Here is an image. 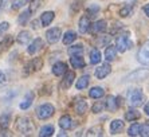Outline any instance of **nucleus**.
<instances>
[{
	"label": "nucleus",
	"instance_id": "30",
	"mask_svg": "<svg viewBox=\"0 0 149 137\" xmlns=\"http://www.w3.org/2000/svg\"><path fill=\"white\" fill-rule=\"evenodd\" d=\"M11 122V113H3L0 116V128L1 129H7Z\"/></svg>",
	"mask_w": 149,
	"mask_h": 137
},
{
	"label": "nucleus",
	"instance_id": "33",
	"mask_svg": "<svg viewBox=\"0 0 149 137\" xmlns=\"http://www.w3.org/2000/svg\"><path fill=\"white\" fill-rule=\"evenodd\" d=\"M15 97H16V92H15V90H8V92H6L3 96H1V101H3V102H10Z\"/></svg>",
	"mask_w": 149,
	"mask_h": 137
},
{
	"label": "nucleus",
	"instance_id": "48",
	"mask_svg": "<svg viewBox=\"0 0 149 137\" xmlns=\"http://www.w3.org/2000/svg\"><path fill=\"white\" fill-rule=\"evenodd\" d=\"M116 99H117L118 106H122V103H124V102H122V97H120V96H118V97H116Z\"/></svg>",
	"mask_w": 149,
	"mask_h": 137
},
{
	"label": "nucleus",
	"instance_id": "23",
	"mask_svg": "<svg viewBox=\"0 0 149 137\" xmlns=\"http://www.w3.org/2000/svg\"><path fill=\"white\" fill-rule=\"evenodd\" d=\"M116 55H117V50L113 46H106V50H105V59L108 62H111L116 59Z\"/></svg>",
	"mask_w": 149,
	"mask_h": 137
},
{
	"label": "nucleus",
	"instance_id": "39",
	"mask_svg": "<svg viewBox=\"0 0 149 137\" xmlns=\"http://www.w3.org/2000/svg\"><path fill=\"white\" fill-rule=\"evenodd\" d=\"M28 1H30V0H12V8H14V10H19V8L24 7Z\"/></svg>",
	"mask_w": 149,
	"mask_h": 137
},
{
	"label": "nucleus",
	"instance_id": "2",
	"mask_svg": "<svg viewBox=\"0 0 149 137\" xmlns=\"http://www.w3.org/2000/svg\"><path fill=\"white\" fill-rule=\"evenodd\" d=\"M133 47V42L129 38V32H125V34H121L116 39V50L120 52H125L126 50Z\"/></svg>",
	"mask_w": 149,
	"mask_h": 137
},
{
	"label": "nucleus",
	"instance_id": "3",
	"mask_svg": "<svg viewBox=\"0 0 149 137\" xmlns=\"http://www.w3.org/2000/svg\"><path fill=\"white\" fill-rule=\"evenodd\" d=\"M128 101L130 103V106H141L144 102V93L140 89H132L128 92Z\"/></svg>",
	"mask_w": 149,
	"mask_h": 137
},
{
	"label": "nucleus",
	"instance_id": "31",
	"mask_svg": "<svg viewBox=\"0 0 149 137\" xmlns=\"http://www.w3.org/2000/svg\"><path fill=\"white\" fill-rule=\"evenodd\" d=\"M12 42H14V38H12L11 35L6 36V38H4L3 41L0 42V52H3L4 50H7V48L10 47L11 45H12Z\"/></svg>",
	"mask_w": 149,
	"mask_h": 137
},
{
	"label": "nucleus",
	"instance_id": "26",
	"mask_svg": "<svg viewBox=\"0 0 149 137\" xmlns=\"http://www.w3.org/2000/svg\"><path fill=\"white\" fill-rule=\"evenodd\" d=\"M140 117H141V113H140L139 110H136V109H130L125 113V120H128V121H134V120H139Z\"/></svg>",
	"mask_w": 149,
	"mask_h": 137
},
{
	"label": "nucleus",
	"instance_id": "7",
	"mask_svg": "<svg viewBox=\"0 0 149 137\" xmlns=\"http://www.w3.org/2000/svg\"><path fill=\"white\" fill-rule=\"evenodd\" d=\"M61 36H62V30L59 27H54V28H50V30L46 31V39L51 45L56 43L61 39Z\"/></svg>",
	"mask_w": 149,
	"mask_h": 137
},
{
	"label": "nucleus",
	"instance_id": "52",
	"mask_svg": "<svg viewBox=\"0 0 149 137\" xmlns=\"http://www.w3.org/2000/svg\"><path fill=\"white\" fill-rule=\"evenodd\" d=\"M3 4H4V0H0V11H1V8H3Z\"/></svg>",
	"mask_w": 149,
	"mask_h": 137
},
{
	"label": "nucleus",
	"instance_id": "18",
	"mask_svg": "<svg viewBox=\"0 0 149 137\" xmlns=\"http://www.w3.org/2000/svg\"><path fill=\"white\" fill-rule=\"evenodd\" d=\"M70 63L74 68H83L85 67V61L81 55H70Z\"/></svg>",
	"mask_w": 149,
	"mask_h": 137
},
{
	"label": "nucleus",
	"instance_id": "4",
	"mask_svg": "<svg viewBox=\"0 0 149 137\" xmlns=\"http://www.w3.org/2000/svg\"><path fill=\"white\" fill-rule=\"evenodd\" d=\"M54 112H55V108L51 103H43L36 109V116L39 120H47L54 114Z\"/></svg>",
	"mask_w": 149,
	"mask_h": 137
},
{
	"label": "nucleus",
	"instance_id": "49",
	"mask_svg": "<svg viewBox=\"0 0 149 137\" xmlns=\"http://www.w3.org/2000/svg\"><path fill=\"white\" fill-rule=\"evenodd\" d=\"M144 12H145V15L149 17V4H146V6H144Z\"/></svg>",
	"mask_w": 149,
	"mask_h": 137
},
{
	"label": "nucleus",
	"instance_id": "41",
	"mask_svg": "<svg viewBox=\"0 0 149 137\" xmlns=\"http://www.w3.org/2000/svg\"><path fill=\"white\" fill-rule=\"evenodd\" d=\"M130 12H132V6H129V4H126L124 8H121V11H120V15H121L122 17H126L130 15Z\"/></svg>",
	"mask_w": 149,
	"mask_h": 137
},
{
	"label": "nucleus",
	"instance_id": "46",
	"mask_svg": "<svg viewBox=\"0 0 149 137\" xmlns=\"http://www.w3.org/2000/svg\"><path fill=\"white\" fill-rule=\"evenodd\" d=\"M77 7H78V8L81 7V1H79V0H75V1H74V4H73V11H77Z\"/></svg>",
	"mask_w": 149,
	"mask_h": 137
},
{
	"label": "nucleus",
	"instance_id": "10",
	"mask_svg": "<svg viewBox=\"0 0 149 137\" xmlns=\"http://www.w3.org/2000/svg\"><path fill=\"white\" fill-rule=\"evenodd\" d=\"M74 79H75L74 71H66L65 73V78L62 79V83H61V87H62V89H69L70 86L73 85Z\"/></svg>",
	"mask_w": 149,
	"mask_h": 137
},
{
	"label": "nucleus",
	"instance_id": "22",
	"mask_svg": "<svg viewBox=\"0 0 149 137\" xmlns=\"http://www.w3.org/2000/svg\"><path fill=\"white\" fill-rule=\"evenodd\" d=\"M89 82H90V75H82L78 81H77L75 87L78 90H83L89 86Z\"/></svg>",
	"mask_w": 149,
	"mask_h": 137
},
{
	"label": "nucleus",
	"instance_id": "9",
	"mask_svg": "<svg viewBox=\"0 0 149 137\" xmlns=\"http://www.w3.org/2000/svg\"><path fill=\"white\" fill-rule=\"evenodd\" d=\"M110 71H111L110 65H109V63H102V65H100L95 68V77H97L98 79H104L110 74Z\"/></svg>",
	"mask_w": 149,
	"mask_h": 137
},
{
	"label": "nucleus",
	"instance_id": "51",
	"mask_svg": "<svg viewBox=\"0 0 149 137\" xmlns=\"http://www.w3.org/2000/svg\"><path fill=\"white\" fill-rule=\"evenodd\" d=\"M144 112H145V114L149 117V102L145 105V108H144Z\"/></svg>",
	"mask_w": 149,
	"mask_h": 137
},
{
	"label": "nucleus",
	"instance_id": "17",
	"mask_svg": "<svg viewBox=\"0 0 149 137\" xmlns=\"http://www.w3.org/2000/svg\"><path fill=\"white\" fill-rule=\"evenodd\" d=\"M59 127L62 128L63 130H67V129H71L73 128V120H71V117L65 114L59 118Z\"/></svg>",
	"mask_w": 149,
	"mask_h": 137
},
{
	"label": "nucleus",
	"instance_id": "12",
	"mask_svg": "<svg viewBox=\"0 0 149 137\" xmlns=\"http://www.w3.org/2000/svg\"><path fill=\"white\" fill-rule=\"evenodd\" d=\"M34 98H35V94L32 92H28L27 94L24 96V98H23V101L20 102V105H19V108H20L22 110H26L28 109V108L32 105V102H34Z\"/></svg>",
	"mask_w": 149,
	"mask_h": 137
},
{
	"label": "nucleus",
	"instance_id": "6",
	"mask_svg": "<svg viewBox=\"0 0 149 137\" xmlns=\"http://www.w3.org/2000/svg\"><path fill=\"white\" fill-rule=\"evenodd\" d=\"M42 66H43V62H42L40 58H35L32 61H30L27 65L24 66V74L28 75V74H32V73L40 70Z\"/></svg>",
	"mask_w": 149,
	"mask_h": 137
},
{
	"label": "nucleus",
	"instance_id": "36",
	"mask_svg": "<svg viewBox=\"0 0 149 137\" xmlns=\"http://www.w3.org/2000/svg\"><path fill=\"white\" fill-rule=\"evenodd\" d=\"M105 109V102L104 101H97V102L93 105V108H91V110H93V113H101L102 110Z\"/></svg>",
	"mask_w": 149,
	"mask_h": 137
},
{
	"label": "nucleus",
	"instance_id": "11",
	"mask_svg": "<svg viewBox=\"0 0 149 137\" xmlns=\"http://www.w3.org/2000/svg\"><path fill=\"white\" fill-rule=\"evenodd\" d=\"M106 28H108V23H106V22L105 20H97L90 28H89V30H90L93 34H100V32H105Z\"/></svg>",
	"mask_w": 149,
	"mask_h": 137
},
{
	"label": "nucleus",
	"instance_id": "15",
	"mask_svg": "<svg viewBox=\"0 0 149 137\" xmlns=\"http://www.w3.org/2000/svg\"><path fill=\"white\" fill-rule=\"evenodd\" d=\"M54 17H55V14L52 12V11H46V12H43V14L40 15V23L42 26H50L51 24V22L54 20Z\"/></svg>",
	"mask_w": 149,
	"mask_h": 137
},
{
	"label": "nucleus",
	"instance_id": "45",
	"mask_svg": "<svg viewBox=\"0 0 149 137\" xmlns=\"http://www.w3.org/2000/svg\"><path fill=\"white\" fill-rule=\"evenodd\" d=\"M6 79H7V77H6V74H4L1 70H0V85H3L4 82H6Z\"/></svg>",
	"mask_w": 149,
	"mask_h": 137
},
{
	"label": "nucleus",
	"instance_id": "5",
	"mask_svg": "<svg viewBox=\"0 0 149 137\" xmlns=\"http://www.w3.org/2000/svg\"><path fill=\"white\" fill-rule=\"evenodd\" d=\"M137 59L142 65H149V41L145 42L141 46V48L137 52Z\"/></svg>",
	"mask_w": 149,
	"mask_h": 137
},
{
	"label": "nucleus",
	"instance_id": "13",
	"mask_svg": "<svg viewBox=\"0 0 149 137\" xmlns=\"http://www.w3.org/2000/svg\"><path fill=\"white\" fill-rule=\"evenodd\" d=\"M42 47H43V41H42L40 38H36L35 41H32L31 43H30V46H28V48H27V52L34 55L35 52H38Z\"/></svg>",
	"mask_w": 149,
	"mask_h": 137
},
{
	"label": "nucleus",
	"instance_id": "27",
	"mask_svg": "<svg viewBox=\"0 0 149 137\" xmlns=\"http://www.w3.org/2000/svg\"><path fill=\"white\" fill-rule=\"evenodd\" d=\"M54 127L52 125H45V127H42L40 130H39V136L40 137H49V136H52L54 134Z\"/></svg>",
	"mask_w": 149,
	"mask_h": 137
},
{
	"label": "nucleus",
	"instance_id": "20",
	"mask_svg": "<svg viewBox=\"0 0 149 137\" xmlns=\"http://www.w3.org/2000/svg\"><path fill=\"white\" fill-rule=\"evenodd\" d=\"M16 41L19 45H27L28 42L31 41V32H30V31H22V32H19V35H17Z\"/></svg>",
	"mask_w": 149,
	"mask_h": 137
},
{
	"label": "nucleus",
	"instance_id": "14",
	"mask_svg": "<svg viewBox=\"0 0 149 137\" xmlns=\"http://www.w3.org/2000/svg\"><path fill=\"white\" fill-rule=\"evenodd\" d=\"M66 71H67V65L65 62H56V63H54V66H52V74L56 77H61Z\"/></svg>",
	"mask_w": 149,
	"mask_h": 137
},
{
	"label": "nucleus",
	"instance_id": "37",
	"mask_svg": "<svg viewBox=\"0 0 149 137\" xmlns=\"http://www.w3.org/2000/svg\"><path fill=\"white\" fill-rule=\"evenodd\" d=\"M87 136H102V128L101 127H93L87 130Z\"/></svg>",
	"mask_w": 149,
	"mask_h": 137
},
{
	"label": "nucleus",
	"instance_id": "50",
	"mask_svg": "<svg viewBox=\"0 0 149 137\" xmlns=\"http://www.w3.org/2000/svg\"><path fill=\"white\" fill-rule=\"evenodd\" d=\"M0 136H11V133L8 130H1V132H0Z\"/></svg>",
	"mask_w": 149,
	"mask_h": 137
},
{
	"label": "nucleus",
	"instance_id": "1",
	"mask_svg": "<svg viewBox=\"0 0 149 137\" xmlns=\"http://www.w3.org/2000/svg\"><path fill=\"white\" fill-rule=\"evenodd\" d=\"M16 129L19 133L28 136L34 132V124L28 117H19L16 120Z\"/></svg>",
	"mask_w": 149,
	"mask_h": 137
},
{
	"label": "nucleus",
	"instance_id": "40",
	"mask_svg": "<svg viewBox=\"0 0 149 137\" xmlns=\"http://www.w3.org/2000/svg\"><path fill=\"white\" fill-rule=\"evenodd\" d=\"M110 43V36H100V39L97 41V45L100 46V47H102V46H106Z\"/></svg>",
	"mask_w": 149,
	"mask_h": 137
},
{
	"label": "nucleus",
	"instance_id": "34",
	"mask_svg": "<svg viewBox=\"0 0 149 137\" xmlns=\"http://www.w3.org/2000/svg\"><path fill=\"white\" fill-rule=\"evenodd\" d=\"M30 16H31V12L30 11H24V12H22L20 15H19V17H17V22H19V24H22V26H24L26 23H27V20L30 19Z\"/></svg>",
	"mask_w": 149,
	"mask_h": 137
},
{
	"label": "nucleus",
	"instance_id": "42",
	"mask_svg": "<svg viewBox=\"0 0 149 137\" xmlns=\"http://www.w3.org/2000/svg\"><path fill=\"white\" fill-rule=\"evenodd\" d=\"M98 11H100V7L98 6H90V7L87 8V17H91V16H95L98 14Z\"/></svg>",
	"mask_w": 149,
	"mask_h": 137
},
{
	"label": "nucleus",
	"instance_id": "38",
	"mask_svg": "<svg viewBox=\"0 0 149 137\" xmlns=\"http://www.w3.org/2000/svg\"><path fill=\"white\" fill-rule=\"evenodd\" d=\"M42 6V0H32L31 4H30V8H28V11L31 12V14H34V12H36L38 11V8Z\"/></svg>",
	"mask_w": 149,
	"mask_h": 137
},
{
	"label": "nucleus",
	"instance_id": "44",
	"mask_svg": "<svg viewBox=\"0 0 149 137\" xmlns=\"http://www.w3.org/2000/svg\"><path fill=\"white\" fill-rule=\"evenodd\" d=\"M8 28H10V23L8 22H1L0 23V36L6 34L8 31Z\"/></svg>",
	"mask_w": 149,
	"mask_h": 137
},
{
	"label": "nucleus",
	"instance_id": "24",
	"mask_svg": "<svg viewBox=\"0 0 149 137\" xmlns=\"http://www.w3.org/2000/svg\"><path fill=\"white\" fill-rule=\"evenodd\" d=\"M122 128H124V122L121 120H114L110 122V133L111 134H116L118 132H121Z\"/></svg>",
	"mask_w": 149,
	"mask_h": 137
},
{
	"label": "nucleus",
	"instance_id": "21",
	"mask_svg": "<svg viewBox=\"0 0 149 137\" xmlns=\"http://www.w3.org/2000/svg\"><path fill=\"white\" fill-rule=\"evenodd\" d=\"M104 94H105V90L102 87H100V86H94V87H91L89 90V97L95 99H100L101 97H104Z\"/></svg>",
	"mask_w": 149,
	"mask_h": 137
},
{
	"label": "nucleus",
	"instance_id": "35",
	"mask_svg": "<svg viewBox=\"0 0 149 137\" xmlns=\"http://www.w3.org/2000/svg\"><path fill=\"white\" fill-rule=\"evenodd\" d=\"M140 129H141V125L140 124H133L130 125L128 130V134L129 136H140Z\"/></svg>",
	"mask_w": 149,
	"mask_h": 137
},
{
	"label": "nucleus",
	"instance_id": "32",
	"mask_svg": "<svg viewBox=\"0 0 149 137\" xmlns=\"http://www.w3.org/2000/svg\"><path fill=\"white\" fill-rule=\"evenodd\" d=\"M67 52H69V55H82L83 46L82 45H74V46H71V47H69Z\"/></svg>",
	"mask_w": 149,
	"mask_h": 137
},
{
	"label": "nucleus",
	"instance_id": "43",
	"mask_svg": "<svg viewBox=\"0 0 149 137\" xmlns=\"http://www.w3.org/2000/svg\"><path fill=\"white\" fill-rule=\"evenodd\" d=\"M140 136L142 137H149V122H145L140 129Z\"/></svg>",
	"mask_w": 149,
	"mask_h": 137
},
{
	"label": "nucleus",
	"instance_id": "29",
	"mask_svg": "<svg viewBox=\"0 0 149 137\" xmlns=\"http://www.w3.org/2000/svg\"><path fill=\"white\" fill-rule=\"evenodd\" d=\"M105 106L108 108L110 112H116V110L118 109V103H117V99H116V97H113V96H110L108 98V101H106V103H105Z\"/></svg>",
	"mask_w": 149,
	"mask_h": 137
},
{
	"label": "nucleus",
	"instance_id": "25",
	"mask_svg": "<svg viewBox=\"0 0 149 137\" xmlns=\"http://www.w3.org/2000/svg\"><path fill=\"white\" fill-rule=\"evenodd\" d=\"M101 59H102V54H101V51L98 50V48H93L90 51V63H93V65H97V63H100Z\"/></svg>",
	"mask_w": 149,
	"mask_h": 137
},
{
	"label": "nucleus",
	"instance_id": "28",
	"mask_svg": "<svg viewBox=\"0 0 149 137\" xmlns=\"http://www.w3.org/2000/svg\"><path fill=\"white\" fill-rule=\"evenodd\" d=\"M77 39V34L75 32H74V31H67L66 34L63 35V45H71V43H73L74 41H75Z\"/></svg>",
	"mask_w": 149,
	"mask_h": 137
},
{
	"label": "nucleus",
	"instance_id": "47",
	"mask_svg": "<svg viewBox=\"0 0 149 137\" xmlns=\"http://www.w3.org/2000/svg\"><path fill=\"white\" fill-rule=\"evenodd\" d=\"M31 27L34 28V30H38V28H39V20H34V22H32Z\"/></svg>",
	"mask_w": 149,
	"mask_h": 137
},
{
	"label": "nucleus",
	"instance_id": "8",
	"mask_svg": "<svg viewBox=\"0 0 149 137\" xmlns=\"http://www.w3.org/2000/svg\"><path fill=\"white\" fill-rule=\"evenodd\" d=\"M146 77H149V70L146 68H140V70H136L132 74H129L126 77V81H130V82H134V81H142L145 79Z\"/></svg>",
	"mask_w": 149,
	"mask_h": 137
},
{
	"label": "nucleus",
	"instance_id": "16",
	"mask_svg": "<svg viewBox=\"0 0 149 137\" xmlns=\"http://www.w3.org/2000/svg\"><path fill=\"white\" fill-rule=\"evenodd\" d=\"M74 108H75L77 114H85V112L87 110V102L83 98H77Z\"/></svg>",
	"mask_w": 149,
	"mask_h": 137
},
{
	"label": "nucleus",
	"instance_id": "19",
	"mask_svg": "<svg viewBox=\"0 0 149 137\" xmlns=\"http://www.w3.org/2000/svg\"><path fill=\"white\" fill-rule=\"evenodd\" d=\"M78 28H79L81 34H86L89 28H90V20L87 16H82L79 19V24H78Z\"/></svg>",
	"mask_w": 149,
	"mask_h": 137
}]
</instances>
